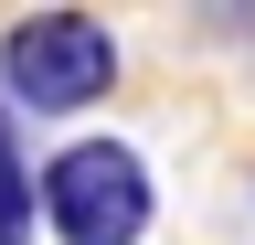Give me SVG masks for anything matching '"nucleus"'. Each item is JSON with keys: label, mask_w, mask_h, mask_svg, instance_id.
Listing matches in <instances>:
<instances>
[{"label": "nucleus", "mask_w": 255, "mask_h": 245, "mask_svg": "<svg viewBox=\"0 0 255 245\" xmlns=\"http://www.w3.org/2000/svg\"><path fill=\"white\" fill-rule=\"evenodd\" d=\"M0 85L43 117H75L117 85V32L85 21V11H32V21L0 32Z\"/></svg>", "instance_id": "f257e3e1"}, {"label": "nucleus", "mask_w": 255, "mask_h": 245, "mask_svg": "<svg viewBox=\"0 0 255 245\" xmlns=\"http://www.w3.org/2000/svg\"><path fill=\"white\" fill-rule=\"evenodd\" d=\"M43 224L64 245H138L149 235V160L128 139H75L43 171Z\"/></svg>", "instance_id": "f03ea898"}, {"label": "nucleus", "mask_w": 255, "mask_h": 245, "mask_svg": "<svg viewBox=\"0 0 255 245\" xmlns=\"http://www.w3.org/2000/svg\"><path fill=\"white\" fill-rule=\"evenodd\" d=\"M32 224H43V181H32L21 128H11V96H0V245H32Z\"/></svg>", "instance_id": "7ed1b4c3"}]
</instances>
